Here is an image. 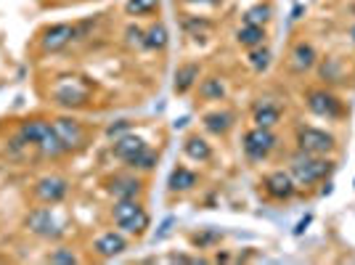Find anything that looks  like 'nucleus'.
Instances as JSON below:
<instances>
[{"instance_id": "1", "label": "nucleus", "mask_w": 355, "mask_h": 265, "mask_svg": "<svg viewBox=\"0 0 355 265\" xmlns=\"http://www.w3.org/2000/svg\"><path fill=\"white\" fill-rule=\"evenodd\" d=\"M112 151H114L117 160L128 162L130 167H138V170H151L157 164V154L138 135H119L117 141H114V146H112Z\"/></svg>"}, {"instance_id": "2", "label": "nucleus", "mask_w": 355, "mask_h": 265, "mask_svg": "<svg viewBox=\"0 0 355 265\" xmlns=\"http://www.w3.org/2000/svg\"><path fill=\"white\" fill-rule=\"evenodd\" d=\"M334 162L321 160L318 154H308V151H300L292 157V178H295L300 186H313L318 180L331 176Z\"/></svg>"}, {"instance_id": "3", "label": "nucleus", "mask_w": 355, "mask_h": 265, "mask_svg": "<svg viewBox=\"0 0 355 265\" xmlns=\"http://www.w3.org/2000/svg\"><path fill=\"white\" fill-rule=\"evenodd\" d=\"M112 218L125 234L141 236L148 228V212L141 207L138 199H117L112 207Z\"/></svg>"}, {"instance_id": "4", "label": "nucleus", "mask_w": 355, "mask_h": 265, "mask_svg": "<svg viewBox=\"0 0 355 265\" xmlns=\"http://www.w3.org/2000/svg\"><path fill=\"white\" fill-rule=\"evenodd\" d=\"M297 146H300V151L324 157L329 151H334L337 141H334L331 132L318 130V128H300V130H297Z\"/></svg>"}, {"instance_id": "5", "label": "nucleus", "mask_w": 355, "mask_h": 265, "mask_svg": "<svg viewBox=\"0 0 355 265\" xmlns=\"http://www.w3.org/2000/svg\"><path fill=\"white\" fill-rule=\"evenodd\" d=\"M273 148H276V135L270 132V128L254 125V128L244 135V154H247L250 160H254V162L266 160Z\"/></svg>"}, {"instance_id": "6", "label": "nucleus", "mask_w": 355, "mask_h": 265, "mask_svg": "<svg viewBox=\"0 0 355 265\" xmlns=\"http://www.w3.org/2000/svg\"><path fill=\"white\" fill-rule=\"evenodd\" d=\"M27 228H30L35 236H43V239H59L61 228L53 212H51V205L48 207H37L27 215Z\"/></svg>"}, {"instance_id": "7", "label": "nucleus", "mask_w": 355, "mask_h": 265, "mask_svg": "<svg viewBox=\"0 0 355 265\" xmlns=\"http://www.w3.org/2000/svg\"><path fill=\"white\" fill-rule=\"evenodd\" d=\"M74 37H77V27H72V24H51L43 32L40 45H43L45 53H59V51H64L67 45L72 43Z\"/></svg>"}, {"instance_id": "8", "label": "nucleus", "mask_w": 355, "mask_h": 265, "mask_svg": "<svg viewBox=\"0 0 355 265\" xmlns=\"http://www.w3.org/2000/svg\"><path fill=\"white\" fill-rule=\"evenodd\" d=\"M67 191H69V183H67V178L61 176H45L35 186V196L43 205H59L61 199L67 196Z\"/></svg>"}, {"instance_id": "9", "label": "nucleus", "mask_w": 355, "mask_h": 265, "mask_svg": "<svg viewBox=\"0 0 355 265\" xmlns=\"http://www.w3.org/2000/svg\"><path fill=\"white\" fill-rule=\"evenodd\" d=\"M263 186H266L268 196H273V199H279V202L292 199L297 191V180L292 178V173H284V170H276V173L266 176Z\"/></svg>"}, {"instance_id": "10", "label": "nucleus", "mask_w": 355, "mask_h": 265, "mask_svg": "<svg viewBox=\"0 0 355 265\" xmlns=\"http://www.w3.org/2000/svg\"><path fill=\"white\" fill-rule=\"evenodd\" d=\"M308 109L318 117H340L342 101L329 90H311L308 93Z\"/></svg>"}, {"instance_id": "11", "label": "nucleus", "mask_w": 355, "mask_h": 265, "mask_svg": "<svg viewBox=\"0 0 355 265\" xmlns=\"http://www.w3.org/2000/svg\"><path fill=\"white\" fill-rule=\"evenodd\" d=\"M53 125V130L59 135V141L64 144L67 151H72V148L83 146V141H85V130H83V125L72 117H59L51 122Z\"/></svg>"}, {"instance_id": "12", "label": "nucleus", "mask_w": 355, "mask_h": 265, "mask_svg": "<svg viewBox=\"0 0 355 265\" xmlns=\"http://www.w3.org/2000/svg\"><path fill=\"white\" fill-rule=\"evenodd\" d=\"M93 250L98 257H104V260H112V257H117L122 252L128 250V239L122 234H114V231H106L96 239V244H93Z\"/></svg>"}, {"instance_id": "13", "label": "nucleus", "mask_w": 355, "mask_h": 265, "mask_svg": "<svg viewBox=\"0 0 355 265\" xmlns=\"http://www.w3.org/2000/svg\"><path fill=\"white\" fill-rule=\"evenodd\" d=\"M51 122H45V119H27V122H21V128H19V141L21 144H32V146H37L40 141H43L45 135L51 132Z\"/></svg>"}, {"instance_id": "14", "label": "nucleus", "mask_w": 355, "mask_h": 265, "mask_svg": "<svg viewBox=\"0 0 355 265\" xmlns=\"http://www.w3.org/2000/svg\"><path fill=\"white\" fill-rule=\"evenodd\" d=\"M144 191V183L138 178H114L109 183V194L114 199H138Z\"/></svg>"}, {"instance_id": "15", "label": "nucleus", "mask_w": 355, "mask_h": 265, "mask_svg": "<svg viewBox=\"0 0 355 265\" xmlns=\"http://www.w3.org/2000/svg\"><path fill=\"white\" fill-rule=\"evenodd\" d=\"M53 99L61 103V106H83L85 99H88V90L77 88L74 83H64L59 88L53 90Z\"/></svg>"}, {"instance_id": "16", "label": "nucleus", "mask_w": 355, "mask_h": 265, "mask_svg": "<svg viewBox=\"0 0 355 265\" xmlns=\"http://www.w3.org/2000/svg\"><path fill=\"white\" fill-rule=\"evenodd\" d=\"M196 80H199V64H183V67H178L173 90L178 96H183V93H189L196 85Z\"/></svg>"}, {"instance_id": "17", "label": "nucleus", "mask_w": 355, "mask_h": 265, "mask_svg": "<svg viewBox=\"0 0 355 265\" xmlns=\"http://www.w3.org/2000/svg\"><path fill=\"white\" fill-rule=\"evenodd\" d=\"M196 173L189 170V167H175L173 173H170V180H167V186H170V191H191L193 186H196Z\"/></svg>"}, {"instance_id": "18", "label": "nucleus", "mask_w": 355, "mask_h": 265, "mask_svg": "<svg viewBox=\"0 0 355 265\" xmlns=\"http://www.w3.org/2000/svg\"><path fill=\"white\" fill-rule=\"evenodd\" d=\"M183 151H186V157H191L193 162H207L209 157H212V146H209L205 138H199V135H191V138H186V144H183Z\"/></svg>"}, {"instance_id": "19", "label": "nucleus", "mask_w": 355, "mask_h": 265, "mask_svg": "<svg viewBox=\"0 0 355 265\" xmlns=\"http://www.w3.org/2000/svg\"><path fill=\"white\" fill-rule=\"evenodd\" d=\"M170 40V32L164 27L162 22H157V24H151L146 32H144V48L148 51H162L164 45Z\"/></svg>"}, {"instance_id": "20", "label": "nucleus", "mask_w": 355, "mask_h": 265, "mask_svg": "<svg viewBox=\"0 0 355 265\" xmlns=\"http://www.w3.org/2000/svg\"><path fill=\"white\" fill-rule=\"evenodd\" d=\"M205 128L215 135H225L234 128V114L231 112H209V114H205Z\"/></svg>"}, {"instance_id": "21", "label": "nucleus", "mask_w": 355, "mask_h": 265, "mask_svg": "<svg viewBox=\"0 0 355 265\" xmlns=\"http://www.w3.org/2000/svg\"><path fill=\"white\" fill-rule=\"evenodd\" d=\"M292 59H295V69L297 72H305V69H313L315 67V48L311 43H297L295 51H292Z\"/></svg>"}, {"instance_id": "22", "label": "nucleus", "mask_w": 355, "mask_h": 265, "mask_svg": "<svg viewBox=\"0 0 355 265\" xmlns=\"http://www.w3.org/2000/svg\"><path fill=\"white\" fill-rule=\"evenodd\" d=\"M236 40L239 45H244V48H257V45L266 43V27H257V24H244L241 30L236 32Z\"/></svg>"}, {"instance_id": "23", "label": "nucleus", "mask_w": 355, "mask_h": 265, "mask_svg": "<svg viewBox=\"0 0 355 265\" xmlns=\"http://www.w3.org/2000/svg\"><path fill=\"white\" fill-rule=\"evenodd\" d=\"M279 119H282V109L276 103H260L254 109V125H260V128H273Z\"/></svg>"}, {"instance_id": "24", "label": "nucleus", "mask_w": 355, "mask_h": 265, "mask_svg": "<svg viewBox=\"0 0 355 265\" xmlns=\"http://www.w3.org/2000/svg\"><path fill=\"white\" fill-rule=\"evenodd\" d=\"M37 148H40V154H43V157H51V160H56V157H61V154L67 151V148H64V144L59 141V135H56V130H53V128H51V132H48L43 141L37 144Z\"/></svg>"}, {"instance_id": "25", "label": "nucleus", "mask_w": 355, "mask_h": 265, "mask_svg": "<svg viewBox=\"0 0 355 265\" xmlns=\"http://www.w3.org/2000/svg\"><path fill=\"white\" fill-rule=\"evenodd\" d=\"M270 14H273V8H270L268 3H257V6H252L250 11L244 14V24H257V27H266L268 22H270Z\"/></svg>"}, {"instance_id": "26", "label": "nucleus", "mask_w": 355, "mask_h": 265, "mask_svg": "<svg viewBox=\"0 0 355 265\" xmlns=\"http://www.w3.org/2000/svg\"><path fill=\"white\" fill-rule=\"evenodd\" d=\"M199 93H202V99H207V101H220V99H225V85H223V80H218V77H207V80L199 85Z\"/></svg>"}, {"instance_id": "27", "label": "nucleus", "mask_w": 355, "mask_h": 265, "mask_svg": "<svg viewBox=\"0 0 355 265\" xmlns=\"http://www.w3.org/2000/svg\"><path fill=\"white\" fill-rule=\"evenodd\" d=\"M157 6H159V0H128L125 11L133 16H146L151 11H157Z\"/></svg>"}, {"instance_id": "28", "label": "nucleus", "mask_w": 355, "mask_h": 265, "mask_svg": "<svg viewBox=\"0 0 355 265\" xmlns=\"http://www.w3.org/2000/svg\"><path fill=\"white\" fill-rule=\"evenodd\" d=\"M250 64H252V69H254V72H266L268 64H270V51H268V48H263V45L252 48Z\"/></svg>"}, {"instance_id": "29", "label": "nucleus", "mask_w": 355, "mask_h": 265, "mask_svg": "<svg viewBox=\"0 0 355 265\" xmlns=\"http://www.w3.org/2000/svg\"><path fill=\"white\" fill-rule=\"evenodd\" d=\"M48 263H64V265H72L77 263V255H74L72 250H56V252H51L48 257H45Z\"/></svg>"}, {"instance_id": "30", "label": "nucleus", "mask_w": 355, "mask_h": 265, "mask_svg": "<svg viewBox=\"0 0 355 265\" xmlns=\"http://www.w3.org/2000/svg\"><path fill=\"white\" fill-rule=\"evenodd\" d=\"M125 130H130V122H128V119H119V122H114V125H109L106 135H109V138H114V135H122Z\"/></svg>"}, {"instance_id": "31", "label": "nucleus", "mask_w": 355, "mask_h": 265, "mask_svg": "<svg viewBox=\"0 0 355 265\" xmlns=\"http://www.w3.org/2000/svg\"><path fill=\"white\" fill-rule=\"evenodd\" d=\"M128 40L135 45H144V30H138V27H128Z\"/></svg>"}, {"instance_id": "32", "label": "nucleus", "mask_w": 355, "mask_h": 265, "mask_svg": "<svg viewBox=\"0 0 355 265\" xmlns=\"http://www.w3.org/2000/svg\"><path fill=\"white\" fill-rule=\"evenodd\" d=\"M173 223H175V221H173V218H167V221L162 223V231L157 234V239H164V236L170 234V225H173Z\"/></svg>"}, {"instance_id": "33", "label": "nucleus", "mask_w": 355, "mask_h": 265, "mask_svg": "<svg viewBox=\"0 0 355 265\" xmlns=\"http://www.w3.org/2000/svg\"><path fill=\"white\" fill-rule=\"evenodd\" d=\"M183 3H202V6H218L220 0H183Z\"/></svg>"}]
</instances>
